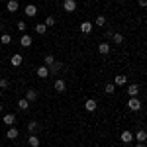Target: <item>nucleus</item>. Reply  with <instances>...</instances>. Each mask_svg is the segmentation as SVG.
Wrapping results in <instances>:
<instances>
[{
    "mask_svg": "<svg viewBox=\"0 0 147 147\" xmlns=\"http://www.w3.org/2000/svg\"><path fill=\"white\" fill-rule=\"evenodd\" d=\"M120 141H122V143H131V141H134V134H131L129 129H124V131L120 134Z\"/></svg>",
    "mask_w": 147,
    "mask_h": 147,
    "instance_id": "f257e3e1",
    "label": "nucleus"
},
{
    "mask_svg": "<svg viewBox=\"0 0 147 147\" xmlns=\"http://www.w3.org/2000/svg\"><path fill=\"white\" fill-rule=\"evenodd\" d=\"M127 108H129L131 112H139V110H141V102L137 100V98H129V102H127Z\"/></svg>",
    "mask_w": 147,
    "mask_h": 147,
    "instance_id": "f03ea898",
    "label": "nucleus"
},
{
    "mask_svg": "<svg viewBox=\"0 0 147 147\" xmlns=\"http://www.w3.org/2000/svg\"><path fill=\"white\" fill-rule=\"evenodd\" d=\"M63 10L65 12H75L77 10V0H65V2H63Z\"/></svg>",
    "mask_w": 147,
    "mask_h": 147,
    "instance_id": "7ed1b4c3",
    "label": "nucleus"
},
{
    "mask_svg": "<svg viewBox=\"0 0 147 147\" xmlns=\"http://www.w3.org/2000/svg\"><path fill=\"white\" fill-rule=\"evenodd\" d=\"M2 122H4V124L6 125H14L16 124V114H4V116H2Z\"/></svg>",
    "mask_w": 147,
    "mask_h": 147,
    "instance_id": "20e7f679",
    "label": "nucleus"
},
{
    "mask_svg": "<svg viewBox=\"0 0 147 147\" xmlns=\"http://www.w3.org/2000/svg\"><path fill=\"white\" fill-rule=\"evenodd\" d=\"M124 84H127V77H125V75H116L114 86H124Z\"/></svg>",
    "mask_w": 147,
    "mask_h": 147,
    "instance_id": "39448f33",
    "label": "nucleus"
},
{
    "mask_svg": "<svg viewBox=\"0 0 147 147\" xmlns=\"http://www.w3.org/2000/svg\"><path fill=\"white\" fill-rule=\"evenodd\" d=\"M53 86H55V90H57V92H65V90H67V82H65L63 79H57Z\"/></svg>",
    "mask_w": 147,
    "mask_h": 147,
    "instance_id": "423d86ee",
    "label": "nucleus"
},
{
    "mask_svg": "<svg viewBox=\"0 0 147 147\" xmlns=\"http://www.w3.org/2000/svg\"><path fill=\"white\" fill-rule=\"evenodd\" d=\"M32 43H34V41H32V35L22 34V37H20V45H22V47H30Z\"/></svg>",
    "mask_w": 147,
    "mask_h": 147,
    "instance_id": "0eeeda50",
    "label": "nucleus"
},
{
    "mask_svg": "<svg viewBox=\"0 0 147 147\" xmlns=\"http://www.w3.org/2000/svg\"><path fill=\"white\" fill-rule=\"evenodd\" d=\"M22 61H24V57L20 55V53H14V55H12V59H10L12 67H20V65H22Z\"/></svg>",
    "mask_w": 147,
    "mask_h": 147,
    "instance_id": "6e6552de",
    "label": "nucleus"
},
{
    "mask_svg": "<svg viewBox=\"0 0 147 147\" xmlns=\"http://www.w3.org/2000/svg\"><path fill=\"white\" fill-rule=\"evenodd\" d=\"M84 108H86V112H94V110L98 108V104H96V100H92V98H88V100L84 102Z\"/></svg>",
    "mask_w": 147,
    "mask_h": 147,
    "instance_id": "1a4fd4ad",
    "label": "nucleus"
},
{
    "mask_svg": "<svg viewBox=\"0 0 147 147\" xmlns=\"http://www.w3.org/2000/svg\"><path fill=\"white\" fill-rule=\"evenodd\" d=\"M127 94H129V98H137L139 86H137V84H129V86H127Z\"/></svg>",
    "mask_w": 147,
    "mask_h": 147,
    "instance_id": "9d476101",
    "label": "nucleus"
},
{
    "mask_svg": "<svg viewBox=\"0 0 147 147\" xmlns=\"http://www.w3.org/2000/svg\"><path fill=\"white\" fill-rule=\"evenodd\" d=\"M39 143H41V139H39L37 136H34V134L28 137V145L30 147H39Z\"/></svg>",
    "mask_w": 147,
    "mask_h": 147,
    "instance_id": "9b49d317",
    "label": "nucleus"
},
{
    "mask_svg": "<svg viewBox=\"0 0 147 147\" xmlns=\"http://www.w3.org/2000/svg\"><path fill=\"white\" fill-rule=\"evenodd\" d=\"M92 28H94V26H92L90 22H82V24L79 26V30L82 32V34H90V32H92Z\"/></svg>",
    "mask_w": 147,
    "mask_h": 147,
    "instance_id": "f8f14e48",
    "label": "nucleus"
},
{
    "mask_svg": "<svg viewBox=\"0 0 147 147\" xmlns=\"http://www.w3.org/2000/svg\"><path fill=\"white\" fill-rule=\"evenodd\" d=\"M18 8H20L18 0H8V4H6V10L8 12H18Z\"/></svg>",
    "mask_w": 147,
    "mask_h": 147,
    "instance_id": "ddd939ff",
    "label": "nucleus"
},
{
    "mask_svg": "<svg viewBox=\"0 0 147 147\" xmlns=\"http://www.w3.org/2000/svg\"><path fill=\"white\" fill-rule=\"evenodd\" d=\"M26 100H28V102L37 100V92H35L34 88H28V90H26Z\"/></svg>",
    "mask_w": 147,
    "mask_h": 147,
    "instance_id": "4468645a",
    "label": "nucleus"
},
{
    "mask_svg": "<svg viewBox=\"0 0 147 147\" xmlns=\"http://www.w3.org/2000/svg\"><path fill=\"white\" fill-rule=\"evenodd\" d=\"M18 136H20V131H18L14 125H10V127H8V131H6V137H8V139H16Z\"/></svg>",
    "mask_w": 147,
    "mask_h": 147,
    "instance_id": "2eb2a0df",
    "label": "nucleus"
},
{
    "mask_svg": "<svg viewBox=\"0 0 147 147\" xmlns=\"http://www.w3.org/2000/svg\"><path fill=\"white\" fill-rule=\"evenodd\" d=\"M134 139H137L139 143H145V139H147V131H145V129H139L136 136H134Z\"/></svg>",
    "mask_w": 147,
    "mask_h": 147,
    "instance_id": "dca6fc26",
    "label": "nucleus"
},
{
    "mask_svg": "<svg viewBox=\"0 0 147 147\" xmlns=\"http://www.w3.org/2000/svg\"><path fill=\"white\" fill-rule=\"evenodd\" d=\"M37 77H39V79H47V77H49V69H47L45 65H41V67L37 69Z\"/></svg>",
    "mask_w": 147,
    "mask_h": 147,
    "instance_id": "f3484780",
    "label": "nucleus"
},
{
    "mask_svg": "<svg viewBox=\"0 0 147 147\" xmlns=\"http://www.w3.org/2000/svg\"><path fill=\"white\" fill-rule=\"evenodd\" d=\"M98 51H100L102 55H108V53H110V43H106V41L98 43Z\"/></svg>",
    "mask_w": 147,
    "mask_h": 147,
    "instance_id": "a211bd4d",
    "label": "nucleus"
},
{
    "mask_svg": "<svg viewBox=\"0 0 147 147\" xmlns=\"http://www.w3.org/2000/svg\"><path fill=\"white\" fill-rule=\"evenodd\" d=\"M35 14H37V8H35L34 4H28V6H26V16H30V18H34Z\"/></svg>",
    "mask_w": 147,
    "mask_h": 147,
    "instance_id": "6ab92c4d",
    "label": "nucleus"
},
{
    "mask_svg": "<svg viewBox=\"0 0 147 147\" xmlns=\"http://www.w3.org/2000/svg\"><path fill=\"white\" fill-rule=\"evenodd\" d=\"M61 67H63V65H61L59 61H55L53 65H49V67H47V69H49V75H55V73H57V71H59Z\"/></svg>",
    "mask_w": 147,
    "mask_h": 147,
    "instance_id": "aec40b11",
    "label": "nucleus"
},
{
    "mask_svg": "<svg viewBox=\"0 0 147 147\" xmlns=\"http://www.w3.org/2000/svg\"><path fill=\"white\" fill-rule=\"evenodd\" d=\"M55 61H57L55 55H51V53H49V55H45V59H43V65H45V67H49V65H53Z\"/></svg>",
    "mask_w": 147,
    "mask_h": 147,
    "instance_id": "412c9836",
    "label": "nucleus"
},
{
    "mask_svg": "<svg viewBox=\"0 0 147 147\" xmlns=\"http://www.w3.org/2000/svg\"><path fill=\"white\" fill-rule=\"evenodd\" d=\"M47 32V28H45V24H35V34H39V35H43Z\"/></svg>",
    "mask_w": 147,
    "mask_h": 147,
    "instance_id": "4be33fe9",
    "label": "nucleus"
},
{
    "mask_svg": "<svg viewBox=\"0 0 147 147\" xmlns=\"http://www.w3.org/2000/svg\"><path fill=\"white\" fill-rule=\"evenodd\" d=\"M18 108H20V110H28V108H30V102L26 100V98H20V100H18Z\"/></svg>",
    "mask_w": 147,
    "mask_h": 147,
    "instance_id": "5701e85b",
    "label": "nucleus"
},
{
    "mask_svg": "<svg viewBox=\"0 0 147 147\" xmlns=\"http://www.w3.org/2000/svg\"><path fill=\"white\" fill-rule=\"evenodd\" d=\"M104 92H106V94H114V92H116V86H114V82H108V84L104 86Z\"/></svg>",
    "mask_w": 147,
    "mask_h": 147,
    "instance_id": "b1692460",
    "label": "nucleus"
},
{
    "mask_svg": "<svg viewBox=\"0 0 147 147\" xmlns=\"http://www.w3.org/2000/svg\"><path fill=\"white\" fill-rule=\"evenodd\" d=\"M12 41V35H8V34H0V45L2 43H10Z\"/></svg>",
    "mask_w": 147,
    "mask_h": 147,
    "instance_id": "393cba45",
    "label": "nucleus"
},
{
    "mask_svg": "<svg viewBox=\"0 0 147 147\" xmlns=\"http://www.w3.org/2000/svg\"><path fill=\"white\" fill-rule=\"evenodd\" d=\"M37 127H39V124H37V122H30V124H28V131H30V134H34Z\"/></svg>",
    "mask_w": 147,
    "mask_h": 147,
    "instance_id": "a878e982",
    "label": "nucleus"
},
{
    "mask_svg": "<svg viewBox=\"0 0 147 147\" xmlns=\"http://www.w3.org/2000/svg\"><path fill=\"white\" fill-rule=\"evenodd\" d=\"M94 24H96V26H98V28H102V26H104V24H106V16H102V14H100V16H98V18H96V22H94Z\"/></svg>",
    "mask_w": 147,
    "mask_h": 147,
    "instance_id": "bb28decb",
    "label": "nucleus"
},
{
    "mask_svg": "<svg viewBox=\"0 0 147 147\" xmlns=\"http://www.w3.org/2000/svg\"><path fill=\"white\" fill-rule=\"evenodd\" d=\"M112 39L116 41V43H118V45H120V43H124V35H122V34H114V35H112Z\"/></svg>",
    "mask_w": 147,
    "mask_h": 147,
    "instance_id": "cd10ccee",
    "label": "nucleus"
},
{
    "mask_svg": "<svg viewBox=\"0 0 147 147\" xmlns=\"http://www.w3.org/2000/svg\"><path fill=\"white\" fill-rule=\"evenodd\" d=\"M8 86H10V80L6 79V77H4V79H0V88H8Z\"/></svg>",
    "mask_w": 147,
    "mask_h": 147,
    "instance_id": "c85d7f7f",
    "label": "nucleus"
},
{
    "mask_svg": "<svg viewBox=\"0 0 147 147\" xmlns=\"http://www.w3.org/2000/svg\"><path fill=\"white\" fill-rule=\"evenodd\" d=\"M51 26H55V18H53V16H49L45 20V28H51Z\"/></svg>",
    "mask_w": 147,
    "mask_h": 147,
    "instance_id": "c756f323",
    "label": "nucleus"
},
{
    "mask_svg": "<svg viewBox=\"0 0 147 147\" xmlns=\"http://www.w3.org/2000/svg\"><path fill=\"white\" fill-rule=\"evenodd\" d=\"M16 28H18V30H20V32L24 34V32H26V22H22V20H20V22L16 24Z\"/></svg>",
    "mask_w": 147,
    "mask_h": 147,
    "instance_id": "7c9ffc66",
    "label": "nucleus"
},
{
    "mask_svg": "<svg viewBox=\"0 0 147 147\" xmlns=\"http://www.w3.org/2000/svg\"><path fill=\"white\" fill-rule=\"evenodd\" d=\"M137 2H139V6H145L147 4V0H137Z\"/></svg>",
    "mask_w": 147,
    "mask_h": 147,
    "instance_id": "2f4dec72",
    "label": "nucleus"
},
{
    "mask_svg": "<svg viewBox=\"0 0 147 147\" xmlns=\"http://www.w3.org/2000/svg\"><path fill=\"white\" fill-rule=\"evenodd\" d=\"M136 147H145V145H143V143H137V145Z\"/></svg>",
    "mask_w": 147,
    "mask_h": 147,
    "instance_id": "473e14b6",
    "label": "nucleus"
},
{
    "mask_svg": "<svg viewBox=\"0 0 147 147\" xmlns=\"http://www.w3.org/2000/svg\"><path fill=\"white\" fill-rule=\"evenodd\" d=\"M2 110H4V106H2V104H0V112H2Z\"/></svg>",
    "mask_w": 147,
    "mask_h": 147,
    "instance_id": "72a5a7b5",
    "label": "nucleus"
},
{
    "mask_svg": "<svg viewBox=\"0 0 147 147\" xmlns=\"http://www.w3.org/2000/svg\"><path fill=\"white\" fill-rule=\"evenodd\" d=\"M0 34H2V26H0Z\"/></svg>",
    "mask_w": 147,
    "mask_h": 147,
    "instance_id": "f704fd0d",
    "label": "nucleus"
},
{
    "mask_svg": "<svg viewBox=\"0 0 147 147\" xmlns=\"http://www.w3.org/2000/svg\"><path fill=\"white\" fill-rule=\"evenodd\" d=\"M0 49H2V45H0Z\"/></svg>",
    "mask_w": 147,
    "mask_h": 147,
    "instance_id": "c9c22d12",
    "label": "nucleus"
}]
</instances>
